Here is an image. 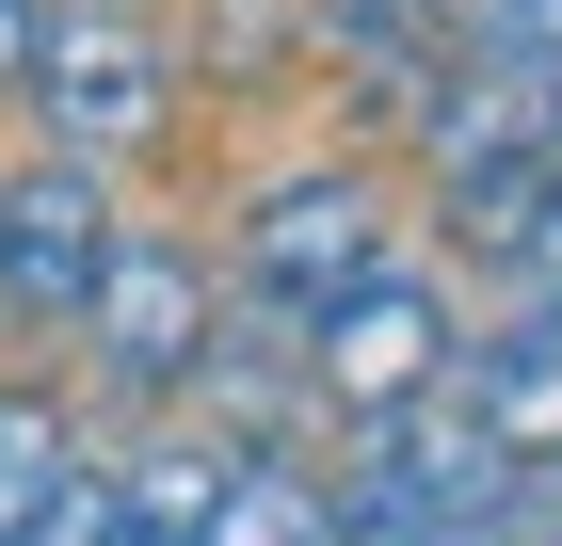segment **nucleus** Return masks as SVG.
<instances>
[{"mask_svg": "<svg viewBox=\"0 0 562 546\" xmlns=\"http://www.w3.org/2000/svg\"><path fill=\"white\" fill-rule=\"evenodd\" d=\"M450 370H467V354H450V290H434V274H353V290L305 322V402H338L353 434L418 419Z\"/></svg>", "mask_w": 562, "mask_h": 546, "instance_id": "1", "label": "nucleus"}, {"mask_svg": "<svg viewBox=\"0 0 562 546\" xmlns=\"http://www.w3.org/2000/svg\"><path fill=\"white\" fill-rule=\"evenodd\" d=\"M161 113H177V48L145 33L130 0H65V16H48V65H33V129L81 145V161H113V145H145Z\"/></svg>", "mask_w": 562, "mask_h": 546, "instance_id": "2", "label": "nucleus"}, {"mask_svg": "<svg viewBox=\"0 0 562 546\" xmlns=\"http://www.w3.org/2000/svg\"><path fill=\"white\" fill-rule=\"evenodd\" d=\"M353 274H386V193H370L353 161H322V177H273L258 210H241V290H258L273 322H322V305H338Z\"/></svg>", "mask_w": 562, "mask_h": 546, "instance_id": "3", "label": "nucleus"}, {"mask_svg": "<svg viewBox=\"0 0 562 546\" xmlns=\"http://www.w3.org/2000/svg\"><path fill=\"white\" fill-rule=\"evenodd\" d=\"M81 337H97V370L113 386H193L210 370V274H193V242H145V225H113V257H97V290H81Z\"/></svg>", "mask_w": 562, "mask_h": 546, "instance_id": "4", "label": "nucleus"}, {"mask_svg": "<svg viewBox=\"0 0 562 546\" xmlns=\"http://www.w3.org/2000/svg\"><path fill=\"white\" fill-rule=\"evenodd\" d=\"M97 257H113V193H97L81 145H48V161L0 177V274H16V322H81Z\"/></svg>", "mask_w": 562, "mask_h": 546, "instance_id": "5", "label": "nucleus"}, {"mask_svg": "<svg viewBox=\"0 0 562 546\" xmlns=\"http://www.w3.org/2000/svg\"><path fill=\"white\" fill-rule=\"evenodd\" d=\"M450 386H467V402L515 434L530 466H562V305H515V337H482Z\"/></svg>", "mask_w": 562, "mask_h": 546, "instance_id": "6", "label": "nucleus"}, {"mask_svg": "<svg viewBox=\"0 0 562 546\" xmlns=\"http://www.w3.org/2000/svg\"><path fill=\"white\" fill-rule=\"evenodd\" d=\"M65 482H81V434H65V402H48V386H0V546L33 531Z\"/></svg>", "mask_w": 562, "mask_h": 546, "instance_id": "7", "label": "nucleus"}, {"mask_svg": "<svg viewBox=\"0 0 562 546\" xmlns=\"http://www.w3.org/2000/svg\"><path fill=\"white\" fill-rule=\"evenodd\" d=\"M210 546H338V514H322V482H290V466H258V450H241V482H225Z\"/></svg>", "mask_w": 562, "mask_h": 546, "instance_id": "8", "label": "nucleus"}, {"mask_svg": "<svg viewBox=\"0 0 562 546\" xmlns=\"http://www.w3.org/2000/svg\"><path fill=\"white\" fill-rule=\"evenodd\" d=\"M33 65H48V0H0V97H33Z\"/></svg>", "mask_w": 562, "mask_h": 546, "instance_id": "9", "label": "nucleus"}, {"mask_svg": "<svg viewBox=\"0 0 562 546\" xmlns=\"http://www.w3.org/2000/svg\"><path fill=\"white\" fill-rule=\"evenodd\" d=\"M515 290H530V305H562V193H547V225L515 242Z\"/></svg>", "mask_w": 562, "mask_h": 546, "instance_id": "10", "label": "nucleus"}, {"mask_svg": "<svg viewBox=\"0 0 562 546\" xmlns=\"http://www.w3.org/2000/svg\"><path fill=\"white\" fill-rule=\"evenodd\" d=\"M0 322H16V274H0Z\"/></svg>", "mask_w": 562, "mask_h": 546, "instance_id": "11", "label": "nucleus"}]
</instances>
